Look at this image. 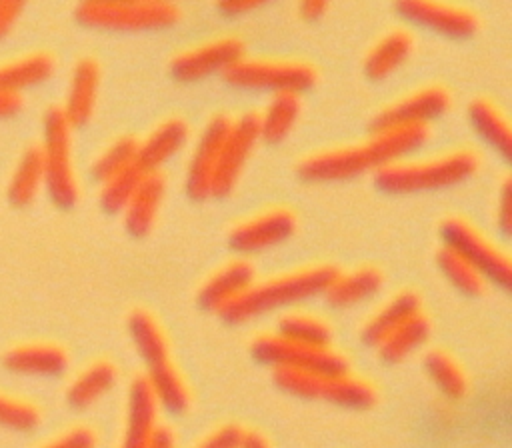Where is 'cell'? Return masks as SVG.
<instances>
[{"label": "cell", "instance_id": "cell-21", "mask_svg": "<svg viewBox=\"0 0 512 448\" xmlns=\"http://www.w3.org/2000/svg\"><path fill=\"white\" fill-rule=\"evenodd\" d=\"M382 286V272L372 266L358 268L348 274H338L324 290L326 302L334 308H348L374 296Z\"/></svg>", "mask_w": 512, "mask_h": 448}, {"label": "cell", "instance_id": "cell-1", "mask_svg": "<svg viewBox=\"0 0 512 448\" xmlns=\"http://www.w3.org/2000/svg\"><path fill=\"white\" fill-rule=\"evenodd\" d=\"M428 126H402L374 132L368 142L358 146H342L304 158L298 164V176L304 180H344L366 170H380L396 162L400 156L418 148L428 138Z\"/></svg>", "mask_w": 512, "mask_h": 448}, {"label": "cell", "instance_id": "cell-27", "mask_svg": "<svg viewBox=\"0 0 512 448\" xmlns=\"http://www.w3.org/2000/svg\"><path fill=\"white\" fill-rule=\"evenodd\" d=\"M410 50H412V38L408 32H404V30L388 32L368 52V56L364 60L366 76H370L374 80L388 76L408 58Z\"/></svg>", "mask_w": 512, "mask_h": 448}, {"label": "cell", "instance_id": "cell-13", "mask_svg": "<svg viewBox=\"0 0 512 448\" xmlns=\"http://www.w3.org/2000/svg\"><path fill=\"white\" fill-rule=\"evenodd\" d=\"M396 10L404 18L448 36H468L478 28L476 14L464 6L428 0H400L396 2Z\"/></svg>", "mask_w": 512, "mask_h": 448}, {"label": "cell", "instance_id": "cell-33", "mask_svg": "<svg viewBox=\"0 0 512 448\" xmlns=\"http://www.w3.org/2000/svg\"><path fill=\"white\" fill-rule=\"evenodd\" d=\"M320 398L344 408L364 410L376 402V392L368 382L346 374V376L326 378Z\"/></svg>", "mask_w": 512, "mask_h": 448}, {"label": "cell", "instance_id": "cell-6", "mask_svg": "<svg viewBox=\"0 0 512 448\" xmlns=\"http://www.w3.org/2000/svg\"><path fill=\"white\" fill-rule=\"evenodd\" d=\"M250 352L258 362L274 368H296L322 378H336L348 374V362L342 354L332 352L330 348L302 346L284 340L278 334H264L256 338L250 346Z\"/></svg>", "mask_w": 512, "mask_h": 448}, {"label": "cell", "instance_id": "cell-9", "mask_svg": "<svg viewBox=\"0 0 512 448\" xmlns=\"http://www.w3.org/2000/svg\"><path fill=\"white\" fill-rule=\"evenodd\" d=\"M258 138H260V124H258L256 112H246L230 124L228 134L220 146V154L212 174L210 194L224 196L234 188Z\"/></svg>", "mask_w": 512, "mask_h": 448}, {"label": "cell", "instance_id": "cell-39", "mask_svg": "<svg viewBox=\"0 0 512 448\" xmlns=\"http://www.w3.org/2000/svg\"><path fill=\"white\" fill-rule=\"evenodd\" d=\"M40 422V412L26 400L0 392V424L16 430H30Z\"/></svg>", "mask_w": 512, "mask_h": 448}, {"label": "cell", "instance_id": "cell-11", "mask_svg": "<svg viewBox=\"0 0 512 448\" xmlns=\"http://www.w3.org/2000/svg\"><path fill=\"white\" fill-rule=\"evenodd\" d=\"M450 104V94L442 86H426L422 90H416L408 94L406 98L394 102L392 106L380 110L372 122L370 130L382 132L390 128H402V126H416L426 124V120L440 116Z\"/></svg>", "mask_w": 512, "mask_h": 448}, {"label": "cell", "instance_id": "cell-35", "mask_svg": "<svg viewBox=\"0 0 512 448\" xmlns=\"http://www.w3.org/2000/svg\"><path fill=\"white\" fill-rule=\"evenodd\" d=\"M436 262L442 270V274L454 284V288H458L460 292L468 294V296H478L484 292V278L482 274L464 258L460 256L456 250H452L450 246H442L436 252Z\"/></svg>", "mask_w": 512, "mask_h": 448}, {"label": "cell", "instance_id": "cell-14", "mask_svg": "<svg viewBox=\"0 0 512 448\" xmlns=\"http://www.w3.org/2000/svg\"><path fill=\"white\" fill-rule=\"evenodd\" d=\"M294 228L296 216L286 208H274L238 224L230 232L228 244L238 252H256L286 240Z\"/></svg>", "mask_w": 512, "mask_h": 448}, {"label": "cell", "instance_id": "cell-26", "mask_svg": "<svg viewBox=\"0 0 512 448\" xmlns=\"http://www.w3.org/2000/svg\"><path fill=\"white\" fill-rule=\"evenodd\" d=\"M54 70V56L48 52H30L20 58L0 62V88L16 90L46 80Z\"/></svg>", "mask_w": 512, "mask_h": 448}, {"label": "cell", "instance_id": "cell-41", "mask_svg": "<svg viewBox=\"0 0 512 448\" xmlns=\"http://www.w3.org/2000/svg\"><path fill=\"white\" fill-rule=\"evenodd\" d=\"M244 430L236 424H226L204 438L196 448H240Z\"/></svg>", "mask_w": 512, "mask_h": 448}, {"label": "cell", "instance_id": "cell-28", "mask_svg": "<svg viewBox=\"0 0 512 448\" xmlns=\"http://www.w3.org/2000/svg\"><path fill=\"white\" fill-rule=\"evenodd\" d=\"M126 326H128V334H130L140 358L144 360V364L148 368L168 362L166 338H164L160 326L156 324V320L148 312H144V310L130 312Z\"/></svg>", "mask_w": 512, "mask_h": 448}, {"label": "cell", "instance_id": "cell-5", "mask_svg": "<svg viewBox=\"0 0 512 448\" xmlns=\"http://www.w3.org/2000/svg\"><path fill=\"white\" fill-rule=\"evenodd\" d=\"M74 14L90 26L142 30L174 24L180 8L166 0H84Z\"/></svg>", "mask_w": 512, "mask_h": 448}, {"label": "cell", "instance_id": "cell-36", "mask_svg": "<svg viewBox=\"0 0 512 448\" xmlns=\"http://www.w3.org/2000/svg\"><path fill=\"white\" fill-rule=\"evenodd\" d=\"M146 172L140 170V166L136 162L128 164L126 168H122L120 172H116L114 176H110L108 180L102 182V190H100V204L106 212H120L126 208L128 200L132 198L134 190L138 188L140 180L144 178Z\"/></svg>", "mask_w": 512, "mask_h": 448}, {"label": "cell", "instance_id": "cell-32", "mask_svg": "<svg viewBox=\"0 0 512 448\" xmlns=\"http://www.w3.org/2000/svg\"><path fill=\"white\" fill-rule=\"evenodd\" d=\"M424 370L448 400H460L466 394L468 382L464 372L442 350H432L424 356Z\"/></svg>", "mask_w": 512, "mask_h": 448}, {"label": "cell", "instance_id": "cell-46", "mask_svg": "<svg viewBox=\"0 0 512 448\" xmlns=\"http://www.w3.org/2000/svg\"><path fill=\"white\" fill-rule=\"evenodd\" d=\"M148 448H176V440H174V434L168 430V428H156L152 440H150V446Z\"/></svg>", "mask_w": 512, "mask_h": 448}, {"label": "cell", "instance_id": "cell-2", "mask_svg": "<svg viewBox=\"0 0 512 448\" xmlns=\"http://www.w3.org/2000/svg\"><path fill=\"white\" fill-rule=\"evenodd\" d=\"M338 274L340 272L336 266L320 264L284 274L262 284H252L236 300L220 308L218 314L228 324H242L276 308H284L324 292Z\"/></svg>", "mask_w": 512, "mask_h": 448}, {"label": "cell", "instance_id": "cell-42", "mask_svg": "<svg viewBox=\"0 0 512 448\" xmlns=\"http://www.w3.org/2000/svg\"><path fill=\"white\" fill-rule=\"evenodd\" d=\"M510 178L502 182L500 188V200H498V228L508 236L512 228V194H510Z\"/></svg>", "mask_w": 512, "mask_h": 448}, {"label": "cell", "instance_id": "cell-43", "mask_svg": "<svg viewBox=\"0 0 512 448\" xmlns=\"http://www.w3.org/2000/svg\"><path fill=\"white\" fill-rule=\"evenodd\" d=\"M24 4L20 0H0V38L10 32Z\"/></svg>", "mask_w": 512, "mask_h": 448}, {"label": "cell", "instance_id": "cell-29", "mask_svg": "<svg viewBox=\"0 0 512 448\" xmlns=\"http://www.w3.org/2000/svg\"><path fill=\"white\" fill-rule=\"evenodd\" d=\"M428 336H430V322L426 320V316L418 312L376 346L378 356L386 364H396L406 356H410L420 346H424Z\"/></svg>", "mask_w": 512, "mask_h": 448}, {"label": "cell", "instance_id": "cell-8", "mask_svg": "<svg viewBox=\"0 0 512 448\" xmlns=\"http://www.w3.org/2000/svg\"><path fill=\"white\" fill-rule=\"evenodd\" d=\"M440 236L444 246H450L464 256L486 280H492L502 290L512 286V268L504 252H500L490 240L460 218H448L440 224Z\"/></svg>", "mask_w": 512, "mask_h": 448}, {"label": "cell", "instance_id": "cell-12", "mask_svg": "<svg viewBox=\"0 0 512 448\" xmlns=\"http://www.w3.org/2000/svg\"><path fill=\"white\" fill-rule=\"evenodd\" d=\"M232 120L224 114L212 116L192 150L188 170H186V192L194 200H202L210 196L212 174L216 168V160L220 154V146L228 134Z\"/></svg>", "mask_w": 512, "mask_h": 448}, {"label": "cell", "instance_id": "cell-34", "mask_svg": "<svg viewBox=\"0 0 512 448\" xmlns=\"http://www.w3.org/2000/svg\"><path fill=\"white\" fill-rule=\"evenodd\" d=\"M278 336L310 348H328L332 340L330 328L322 320L306 314L282 316L278 322Z\"/></svg>", "mask_w": 512, "mask_h": 448}, {"label": "cell", "instance_id": "cell-45", "mask_svg": "<svg viewBox=\"0 0 512 448\" xmlns=\"http://www.w3.org/2000/svg\"><path fill=\"white\" fill-rule=\"evenodd\" d=\"M254 6H258L256 0H222V2L216 4V8H218L220 12L232 14V16H234V14H240V12H246V10L254 8Z\"/></svg>", "mask_w": 512, "mask_h": 448}, {"label": "cell", "instance_id": "cell-20", "mask_svg": "<svg viewBox=\"0 0 512 448\" xmlns=\"http://www.w3.org/2000/svg\"><path fill=\"white\" fill-rule=\"evenodd\" d=\"M164 192V176L160 172H146L124 208V224L130 234L144 236L152 228Z\"/></svg>", "mask_w": 512, "mask_h": 448}, {"label": "cell", "instance_id": "cell-40", "mask_svg": "<svg viewBox=\"0 0 512 448\" xmlns=\"http://www.w3.org/2000/svg\"><path fill=\"white\" fill-rule=\"evenodd\" d=\"M94 446H96L94 432L86 426H76L40 448H94Z\"/></svg>", "mask_w": 512, "mask_h": 448}, {"label": "cell", "instance_id": "cell-7", "mask_svg": "<svg viewBox=\"0 0 512 448\" xmlns=\"http://www.w3.org/2000/svg\"><path fill=\"white\" fill-rule=\"evenodd\" d=\"M224 80L242 88H266L276 92H302L316 82V72L306 62L246 60L240 58L222 72Z\"/></svg>", "mask_w": 512, "mask_h": 448}, {"label": "cell", "instance_id": "cell-3", "mask_svg": "<svg viewBox=\"0 0 512 448\" xmlns=\"http://www.w3.org/2000/svg\"><path fill=\"white\" fill-rule=\"evenodd\" d=\"M478 168V156L470 150H456L426 162H392L374 174V184L390 194L420 192L452 186Z\"/></svg>", "mask_w": 512, "mask_h": 448}, {"label": "cell", "instance_id": "cell-31", "mask_svg": "<svg viewBox=\"0 0 512 448\" xmlns=\"http://www.w3.org/2000/svg\"><path fill=\"white\" fill-rule=\"evenodd\" d=\"M42 180H44L42 150L38 144H30L20 154V160L10 176L8 198L14 204H28L36 196Z\"/></svg>", "mask_w": 512, "mask_h": 448}, {"label": "cell", "instance_id": "cell-48", "mask_svg": "<svg viewBox=\"0 0 512 448\" xmlns=\"http://www.w3.org/2000/svg\"><path fill=\"white\" fill-rule=\"evenodd\" d=\"M240 448H270V446H268V442L264 440L262 434H258V432H244Z\"/></svg>", "mask_w": 512, "mask_h": 448}, {"label": "cell", "instance_id": "cell-24", "mask_svg": "<svg viewBox=\"0 0 512 448\" xmlns=\"http://www.w3.org/2000/svg\"><path fill=\"white\" fill-rule=\"evenodd\" d=\"M468 116L474 130L508 162L512 158V138L502 112L488 100L476 98L468 108Z\"/></svg>", "mask_w": 512, "mask_h": 448}, {"label": "cell", "instance_id": "cell-16", "mask_svg": "<svg viewBox=\"0 0 512 448\" xmlns=\"http://www.w3.org/2000/svg\"><path fill=\"white\" fill-rule=\"evenodd\" d=\"M98 82H100V66L92 56H82L70 76L66 102L62 106V112L70 126H80L88 122L92 116L96 94H98Z\"/></svg>", "mask_w": 512, "mask_h": 448}, {"label": "cell", "instance_id": "cell-25", "mask_svg": "<svg viewBox=\"0 0 512 448\" xmlns=\"http://www.w3.org/2000/svg\"><path fill=\"white\" fill-rule=\"evenodd\" d=\"M116 382V368L106 360H98L82 370L68 386L66 400L72 408H88L102 398Z\"/></svg>", "mask_w": 512, "mask_h": 448}, {"label": "cell", "instance_id": "cell-23", "mask_svg": "<svg viewBox=\"0 0 512 448\" xmlns=\"http://www.w3.org/2000/svg\"><path fill=\"white\" fill-rule=\"evenodd\" d=\"M144 376L158 406L176 416L184 414L190 408L188 388L178 370L170 362L150 366Z\"/></svg>", "mask_w": 512, "mask_h": 448}, {"label": "cell", "instance_id": "cell-47", "mask_svg": "<svg viewBox=\"0 0 512 448\" xmlns=\"http://www.w3.org/2000/svg\"><path fill=\"white\" fill-rule=\"evenodd\" d=\"M326 8H328V4L322 2V0H304V2L298 4V12H300V16H304V18H316V16H320Z\"/></svg>", "mask_w": 512, "mask_h": 448}, {"label": "cell", "instance_id": "cell-37", "mask_svg": "<svg viewBox=\"0 0 512 448\" xmlns=\"http://www.w3.org/2000/svg\"><path fill=\"white\" fill-rule=\"evenodd\" d=\"M136 150H138V140L132 136H120L114 142H110L92 162L90 174L94 180H108L128 164L136 160Z\"/></svg>", "mask_w": 512, "mask_h": 448}, {"label": "cell", "instance_id": "cell-4", "mask_svg": "<svg viewBox=\"0 0 512 448\" xmlns=\"http://www.w3.org/2000/svg\"><path fill=\"white\" fill-rule=\"evenodd\" d=\"M40 150L48 194L56 204L72 206L78 198V182L72 164V126L58 106L48 108L44 114V142Z\"/></svg>", "mask_w": 512, "mask_h": 448}, {"label": "cell", "instance_id": "cell-30", "mask_svg": "<svg viewBox=\"0 0 512 448\" xmlns=\"http://www.w3.org/2000/svg\"><path fill=\"white\" fill-rule=\"evenodd\" d=\"M300 114V98L294 92H276L262 114H258L260 138L280 142L292 130Z\"/></svg>", "mask_w": 512, "mask_h": 448}, {"label": "cell", "instance_id": "cell-15", "mask_svg": "<svg viewBox=\"0 0 512 448\" xmlns=\"http://www.w3.org/2000/svg\"><path fill=\"white\" fill-rule=\"evenodd\" d=\"M158 404L150 392L146 376H136L128 388L126 424L120 448H148L156 432Z\"/></svg>", "mask_w": 512, "mask_h": 448}, {"label": "cell", "instance_id": "cell-22", "mask_svg": "<svg viewBox=\"0 0 512 448\" xmlns=\"http://www.w3.org/2000/svg\"><path fill=\"white\" fill-rule=\"evenodd\" d=\"M420 312V298L414 292H400L388 300L362 328V342L368 346H378L386 336H390L408 318Z\"/></svg>", "mask_w": 512, "mask_h": 448}, {"label": "cell", "instance_id": "cell-19", "mask_svg": "<svg viewBox=\"0 0 512 448\" xmlns=\"http://www.w3.org/2000/svg\"><path fill=\"white\" fill-rule=\"evenodd\" d=\"M4 366L16 374H32V376H56L62 374L68 366V354L58 344H22L10 348L4 358Z\"/></svg>", "mask_w": 512, "mask_h": 448}, {"label": "cell", "instance_id": "cell-44", "mask_svg": "<svg viewBox=\"0 0 512 448\" xmlns=\"http://www.w3.org/2000/svg\"><path fill=\"white\" fill-rule=\"evenodd\" d=\"M22 106V94L16 90L0 88V116H8L18 112Z\"/></svg>", "mask_w": 512, "mask_h": 448}, {"label": "cell", "instance_id": "cell-17", "mask_svg": "<svg viewBox=\"0 0 512 448\" xmlns=\"http://www.w3.org/2000/svg\"><path fill=\"white\" fill-rule=\"evenodd\" d=\"M188 140V124L182 118H168L158 124L146 140L138 142L136 164L142 172H158V168L172 158Z\"/></svg>", "mask_w": 512, "mask_h": 448}, {"label": "cell", "instance_id": "cell-38", "mask_svg": "<svg viewBox=\"0 0 512 448\" xmlns=\"http://www.w3.org/2000/svg\"><path fill=\"white\" fill-rule=\"evenodd\" d=\"M272 380L286 394H292L304 400H320L326 378L316 376L312 372L296 370V368H274Z\"/></svg>", "mask_w": 512, "mask_h": 448}, {"label": "cell", "instance_id": "cell-10", "mask_svg": "<svg viewBox=\"0 0 512 448\" xmlns=\"http://www.w3.org/2000/svg\"><path fill=\"white\" fill-rule=\"evenodd\" d=\"M244 54L242 40L234 36H224L206 44H200L192 50H186L172 58L170 72L182 82L200 80L212 72H224Z\"/></svg>", "mask_w": 512, "mask_h": 448}, {"label": "cell", "instance_id": "cell-18", "mask_svg": "<svg viewBox=\"0 0 512 448\" xmlns=\"http://www.w3.org/2000/svg\"><path fill=\"white\" fill-rule=\"evenodd\" d=\"M254 282V268L246 260H234L210 276L198 292V304L204 310H220Z\"/></svg>", "mask_w": 512, "mask_h": 448}]
</instances>
